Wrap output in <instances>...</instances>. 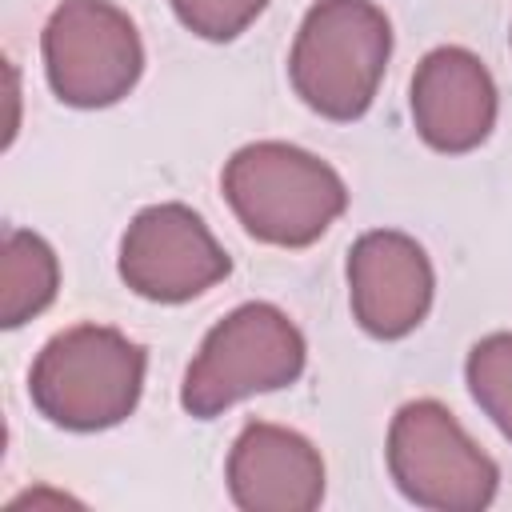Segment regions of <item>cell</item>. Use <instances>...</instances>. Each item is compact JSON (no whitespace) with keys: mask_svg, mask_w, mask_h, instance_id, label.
I'll return each instance as SVG.
<instances>
[{"mask_svg":"<svg viewBox=\"0 0 512 512\" xmlns=\"http://www.w3.org/2000/svg\"><path fill=\"white\" fill-rule=\"evenodd\" d=\"M52 92L72 108H108L124 100L144 72V44L112 0H60L40 36Z\"/></svg>","mask_w":512,"mask_h":512,"instance_id":"8992f818","label":"cell"},{"mask_svg":"<svg viewBox=\"0 0 512 512\" xmlns=\"http://www.w3.org/2000/svg\"><path fill=\"white\" fill-rule=\"evenodd\" d=\"M220 188L244 232L276 248L316 244L348 208L340 172L308 148L284 140L236 148L224 164Z\"/></svg>","mask_w":512,"mask_h":512,"instance_id":"6da1fadb","label":"cell"},{"mask_svg":"<svg viewBox=\"0 0 512 512\" xmlns=\"http://www.w3.org/2000/svg\"><path fill=\"white\" fill-rule=\"evenodd\" d=\"M304 360L308 344L288 312L268 300L240 304L204 336L200 352L184 372L180 404L196 420H212L256 392L296 384Z\"/></svg>","mask_w":512,"mask_h":512,"instance_id":"277c9868","label":"cell"},{"mask_svg":"<svg viewBox=\"0 0 512 512\" xmlns=\"http://www.w3.org/2000/svg\"><path fill=\"white\" fill-rule=\"evenodd\" d=\"M0 324L20 328L40 316L60 288V260L52 244L24 228H4V260H0Z\"/></svg>","mask_w":512,"mask_h":512,"instance_id":"8fae6325","label":"cell"},{"mask_svg":"<svg viewBox=\"0 0 512 512\" xmlns=\"http://www.w3.org/2000/svg\"><path fill=\"white\" fill-rule=\"evenodd\" d=\"M228 496L244 512H312L324 500V460L292 428L248 420L228 452Z\"/></svg>","mask_w":512,"mask_h":512,"instance_id":"30bf717a","label":"cell"},{"mask_svg":"<svg viewBox=\"0 0 512 512\" xmlns=\"http://www.w3.org/2000/svg\"><path fill=\"white\" fill-rule=\"evenodd\" d=\"M392 56V24L372 0H316L288 56L296 96L324 120H356L372 108Z\"/></svg>","mask_w":512,"mask_h":512,"instance_id":"3957f363","label":"cell"},{"mask_svg":"<svg viewBox=\"0 0 512 512\" xmlns=\"http://www.w3.org/2000/svg\"><path fill=\"white\" fill-rule=\"evenodd\" d=\"M412 120L428 148L472 152L496 128V80L460 44L432 48L412 72Z\"/></svg>","mask_w":512,"mask_h":512,"instance_id":"9c48e42d","label":"cell"},{"mask_svg":"<svg viewBox=\"0 0 512 512\" xmlns=\"http://www.w3.org/2000/svg\"><path fill=\"white\" fill-rule=\"evenodd\" d=\"M436 276L428 252L392 228L364 232L348 252V300L356 324L376 340L408 336L432 308Z\"/></svg>","mask_w":512,"mask_h":512,"instance_id":"ba28073f","label":"cell"},{"mask_svg":"<svg viewBox=\"0 0 512 512\" xmlns=\"http://www.w3.org/2000/svg\"><path fill=\"white\" fill-rule=\"evenodd\" d=\"M464 380L476 408L512 440V332H488L464 360Z\"/></svg>","mask_w":512,"mask_h":512,"instance_id":"7c38bea8","label":"cell"},{"mask_svg":"<svg viewBox=\"0 0 512 512\" xmlns=\"http://www.w3.org/2000/svg\"><path fill=\"white\" fill-rule=\"evenodd\" d=\"M148 352L108 324H72L32 360L28 396L68 432H104L128 420L144 392Z\"/></svg>","mask_w":512,"mask_h":512,"instance_id":"7a4b0ae2","label":"cell"},{"mask_svg":"<svg viewBox=\"0 0 512 512\" xmlns=\"http://www.w3.org/2000/svg\"><path fill=\"white\" fill-rule=\"evenodd\" d=\"M168 4L188 32L216 44L236 40L268 8V0H168Z\"/></svg>","mask_w":512,"mask_h":512,"instance_id":"4fadbf2b","label":"cell"},{"mask_svg":"<svg viewBox=\"0 0 512 512\" xmlns=\"http://www.w3.org/2000/svg\"><path fill=\"white\" fill-rule=\"evenodd\" d=\"M388 472L396 488L432 512H480L496 500V460L440 400H408L388 424Z\"/></svg>","mask_w":512,"mask_h":512,"instance_id":"5b68a950","label":"cell"},{"mask_svg":"<svg viewBox=\"0 0 512 512\" xmlns=\"http://www.w3.org/2000/svg\"><path fill=\"white\" fill-rule=\"evenodd\" d=\"M232 272L208 224L176 200L132 216L120 240V280L152 304H184Z\"/></svg>","mask_w":512,"mask_h":512,"instance_id":"52a82bcc","label":"cell"}]
</instances>
